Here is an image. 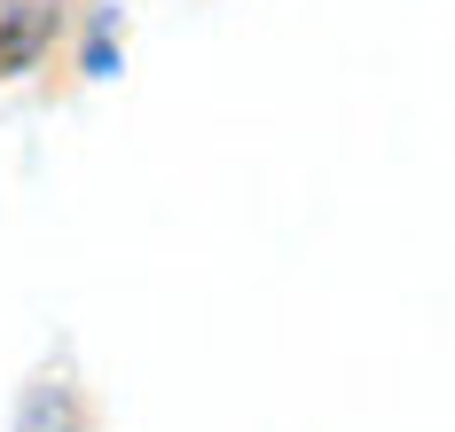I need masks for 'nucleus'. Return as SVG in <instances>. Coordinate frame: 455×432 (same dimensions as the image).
Instances as JSON below:
<instances>
[{"label": "nucleus", "mask_w": 455, "mask_h": 432, "mask_svg": "<svg viewBox=\"0 0 455 432\" xmlns=\"http://www.w3.org/2000/svg\"><path fill=\"white\" fill-rule=\"evenodd\" d=\"M63 32V8L55 0H0V79L32 71Z\"/></svg>", "instance_id": "1"}, {"label": "nucleus", "mask_w": 455, "mask_h": 432, "mask_svg": "<svg viewBox=\"0 0 455 432\" xmlns=\"http://www.w3.org/2000/svg\"><path fill=\"white\" fill-rule=\"evenodd\" d=\"M118 63H126V48H118V0H102L87 16V40H79V71L87 79H118Z\"/></svg>", "instance_id": "2"}]
</instances>
